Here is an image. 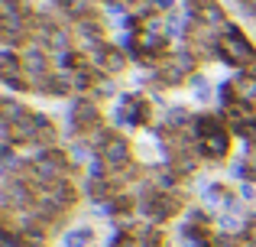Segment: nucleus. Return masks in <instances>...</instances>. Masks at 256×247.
Masks as SVG:
<instances>
[{
  "mask_svg": "<svg viewBox=\"0 0 256 247\" xmlns=\"http://www.w3.org/2000/svg\"><path fill=\"white\" fill-rule=\"evenodd\" d=\"M220 62H227L237 72H250L256 69V46L246 39V33L237 23H230L220 33Z\"/></svg>",
  "mask_w": 256,
  "mask_h": 247,
  "instance_id": "nucleus-1",
  "label": "nucleus"
},
{
  "mask_svg": "<svg viewBox=\"0 0 256 247\" xmlns=\"http://www.w3.org/2000/svg\"><path fill=\"white\" fill-rule=\"evenodd\" d=\"M152 108H156V104L150 101V95L130 91V95H120L110 121L117 124V130H130L133 133L136 127H150L152 124Z\"/></svg>",
  "mask_w": 256,
  "mask_h": 247,
  "instance_id": "nucleus-2",
  "label": "nucleus"
},
{
  "mask_svg": "<svg viewBox=\"0 0 256 247\" xmlns=\"http://www.w3.org/2000/svg\"><path fill=\"white\" fill-rule=\"evenodd\" d=\"M98 156L104 159L107 172H124V169L133 166V143L124 137V133H114V137L98 150Z\"/></svg>",
  "mask_w": 256,
  "mask_h": 247,
  "instance_id": "nucleus-3",
  "label": "nucleus"
},
{
  "mask_svg": "<svg viewBox=\"0 0 256 247\" xmlns=\"http://www.w3.org/2000/svg\"><path fill=\"white\" fill-rule=\"evenodd\" d=\"M68 117H72V133H75V137H84V133H91L98 124H104V114H100L94 98H75Z\"/></svg>",
  "mask_w": 256,
  "mask_h": 247,
  "instance_id": "nucleus-4",
  "label": "nucleus"
},
{
  "mask_svg": "<svg viewBox=\"0 0 256 247\" xmlns=\"http://www.w3.org/2000/svg\"><path fill=\"white\" fill-rule=\"evenodd\" d=\"M88 59H91V69L100 72V75H120V72L126 69V62H133V59L120 49V46H110V43L98 46V49H94Z\"/></svg>",
  "mask_w": 256,
  "mask_h": 247,
  "instance_id": "nucleus-5",
  "label": "nucleus"
},
{
  "mask_svg": "<svg viewBox=\"0 0 256 247\" xmlns=\"http://www.w3.org/2000/svg\"><path fill=\"white\" fill-rule=\"evenodd\" d=\"M230 137L234 133L227 130V124H220L214 133H208L204 140H198V156L208 159V163H224L227 153H230Z\"/></svg>",
  "mask_w": 256,
  "mask_h": 247,
  "instance_id": "nucleus-6",
  "label": "nucleus"
},
{
  "mask_svg": "<svg viewBox=\"0 0 256 247\" xmlns=\"http://www.w3.org/2000/svg\"><path fill=\"white\" fill-rule=\"evenodd\" d=\"M98 244V228L94 224H75L62 234V247H94Z\"/></svg>",
  "mask_w": 256,
  "mask_h": 247,
  "instance_id": "nucleus-7",
  "label": "nucleus"
},
{
  "mask_svg": "<svg viewBox=\"0 0 256 247\" xmlns=\"http://www.w3.org/2000/svg\"><path fill=\"white\" fill-rule=\"evenodd\" d=\"M117 95V85H114V75H100L98 72V78H94V85H91V95L88 98H94V101H98V98H114Z\"/></svg>",
  "mask_w": 256,
  "mask_h": 247,
  "instance_id": "nucleus-8",
  "label": "nucleus"
},
{
  "mask_svg": "<svg viewBox=\"0 0 256 247\" xmlns=\"http://www.w3.org/2000/svg\"><path fill=\"white\" fill-rule=\"evenodd\" d=\"M152 7H156V13H166V17H169L175 10V0H152Z\"/></svg>",
  "mask_w": 256,
  "mask_h": 247,
  "instance_id": "nucleus-9",
  "label": "nucleus"
},
{
  "mask_svg": "<svg viewBox=\"0 0 256 247\" xmlns=\"http://www.w3.org/2000/svg\"><path fill=\"white\" fill-rule=\"evenodd\" d=\"M240 195H244V198H253V195H256V192H253V185H250V182H244V189H240Z\"/></svg>",
  "mask_w": 256,
  "mask_h": 247,
  "instance_id": "nucleus-10",
  "label": "nucleus"
},
{
  "mask_svg": "<svg viewBox=\"0 0 256 247\" xmlns=\"http://www.w3.org/2000/svg\"><path fill=\"white\" fill-rule=\"evenodd\" d=\"M250 75H253V78H256V69H250Z\"/></svg>",
  "mask_w": 256,
  "mask_h": 247,
  "instance_id": "nucleus-11",
  "label": "nucleus"
}]
</instances>
